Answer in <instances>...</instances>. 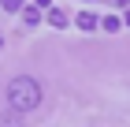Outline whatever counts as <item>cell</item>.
Wrapping results in <instances>:
<instances>
[{
    "label": "cell",
    "mask_w": 130,
    "mask_h": 127,
    "mask_svg": "<svg viewBox=\"0 0 130 127\" xmlns=\"http://www.w3.org/2000/svg\"><path fill=\"white\" fill-rule=\"evenodd\" d=\"M41 82L37 78H30V75H15L8 82V105L15 108V112H30V108H37L41 105Z\"/></svg>",
    "instance_id": "6da1fadb"
},
{
    "label": "cell",
    "mask_w": 130,
    "mask_h": 127,
    "mask_svg": "<svg viewBox=\"0 0 130 127\" xmlns=\"http://www.w3.org/2000/svg\"><path fill=\"white\" fill-rule=\"evenodd\" d=\"M22 22H26V26H37L41 22V8L37 4H34V8H22Z\"/></svg>",
    "instance_id": "7a4b0ae2"
},
{
    "label": "cell",
    "mask_w": 130,
    "mask_h": 127,
    "mask_svg": "<svg viewBox=\"0 0 130 127\" xmlns=\"http://www.w3.org/2000/svg\"><path fill=\"white\" fill-rule=\"evenodd\" d=\"M74 22H78V30H97V15H93V11H82Z\"/></svg>",
    "instance_id": "3957f363"
},
{
    "label": "cell",
    "mask_w": 130,
    "mask_h": 127,
    "mask_svg": "<svg viewBox=\"0 0 130 127\" xmlns=\"http://www.w3.org/2000/svg\"><path fill=\"white\" fill-rule=\"evenodd\" d=\"M0 127H22L19 112H15V108H11V112H4V116H0Z\"/></svg>",
    "instance_id": "277c9868"
},
{
    "label": "cell",
    "mask_w": 130,
    "mask_h": 127,
    "mask_svg": "<svg viewBox=\"0 0 130 127\" xmlns=\"http://www.w3.org/2000/svg\"><path fill=\"white\" fill-rule=\"evenodd\" d=\"M48 22H52V26H67V15H63L60 8H52L48 11Z\"/></svg>",
    "instance_id": "5b68a950"
},
{
    "label": "cell",
    "mask_w": 130,
    "mask_h": 127,
    "mask_svg": "<svg viewBox=\"0 0 130 127\" xmlns=\"http://www.w3.org/2000/svg\"><path fill=\"white\" fill-rule=\"evenodd\" d=\"M0 8L4 11H22V0H0Z\"/></svg>",
    "instance_id": "8992f818"
},
{
    "label": "cell",
    "mask_w": 130,
    "mask_h": 127,
    "mask_svg": "<svg viewBox=\"0 0 130 127\" xmlns=\"http://www.w3.org/2000/svg\"><path fill=\"white\" fill-rule=\"evenodd\" d=\"M119 26H123V22L115 19V15H108V19H104V30H108V34H115V30H119Z\"/></svg>",
    "instance_id": "52a82bcc"
},
{
    "label": "cell",
    "mask_w": 130,
    "mask_h": 127,
    "mask_svg": "<svg viewBox=\"0 0 130 127\" xmlns=\"http://www.w3.org/2000/svg\"><path fill=\"white\" fill-rule=\"evenodd\" d=\"M34 4H37V8H48V4H52V0H34Z\"/></svg>",
    "instance_id": "ba28073f"
},
{
    "label": "cell",
    "mask_w": 130,
    "mask_h": 127,
    "mask_svg": "<svg viewBox=\"0 0 130 127\" xmlns=\"http://www.w3.org/2000/svg\"><path fill=\"white\" fill-rule=\"evenodd\" d=\"M123 22H126V26H130V8H126V19H123Z\"/></svg>",
    "instance_id": "9c48e42d"
},
{
    "label": "cell",
    "mask_w": 130,
    "mask_h": 127,
    "mask_svg": "<svg viewBox=\"0 0 130 127\" xmlns=\"http://www.w3.org/2000/svg\"><path fill=\"white\" fill-rule=\"evenodd\" d=\"M0 45H4V41H0Z\"/></svg>",
    "instance_id": "30bf717a"
}]
</instances>
